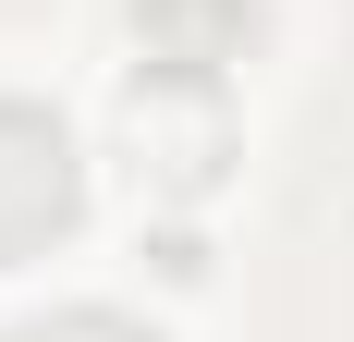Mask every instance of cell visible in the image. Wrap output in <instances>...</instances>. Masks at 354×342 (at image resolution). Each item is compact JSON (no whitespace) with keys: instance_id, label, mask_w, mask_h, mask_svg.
<instances>
[{"instance_id":"7a4b0ae2","label":"cell","mask_w":354,"mask_h":342,"mask_svg":"<svg viewBox=\"0 0 354 342\" xmlns=\"http://www.w3.org/2000/svg\"><path fill=\"white\" fill-rule=\"evenodd\" d=\"M62 220H73V135L37 98H0V269L62 244Z\"/></svg>"},{"instance_id":"6da1fadb","label":"cell","mask_w":354,"mask_h":342,"mask_svg":"<svg viewBox=\"0 0 354 342\" xmlns=\"http://www.w3.org/2000/svg\"><path fill=\"white\" fill-rule=\"evenodd\" d=\"M257 49V0H135V123H159V183H220V86Z\"/></svg>"},{"instance_id":"3957f363","label":"cell","mask_w":354,"mask_h":342,"mask_svg":"<svg viewBox=\"0 0 354 342\" xmlns=\"http://www.w3.org/2000/svg\"><path fill=\"white\" fill-rule=\"evenodd\" d=\"M12 342H147V330L110 318V306H62V318H37V330H12Z\"/></svg>"}]
</instances>
